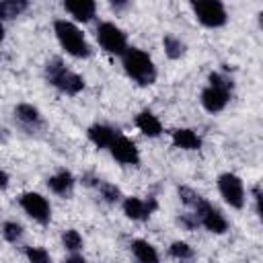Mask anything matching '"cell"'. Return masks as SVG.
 <instances>
[{
  "instance_id": "6da1fadb",
  "label": "cell",
  "mask_w": 263,
  "mask_h": 263,
  "mask_svg": "<svg viewBox=\"0 0 263 263\" xmlns=\"http://www.w3.org/2000/svg\"><path fill=\"white\" fill-rule=\"evenodd\" d=\"M121 66L125 74L140 86H150L156 82V66L152 58L138 47H127L121 55Z\"/></svg>"
},
{
  "instance_id": "7a4b0ae2",
  "label": "cell",
  "mask_w": 263,
  "mask_h": 263,
  "mask_svg": "<svg viewBox=\"0 0 263 263\" xmlns=\"http://www.w3.org/2000/svg\"><path fill=\"white\" fill-rule=\"evenodd\" d=\"M45 80L64 95H78L84 90V78L64 66L60 58H51L45 64Z\"/></svg>"
},
{
  "instance_id": "3957f363",
  "label": "cell",
  "mask_w": 263,
  "mask_h": 263,
  "mask_svg": "<svg viewBox=\"0 0 263 263\" xmlns=\"http://www.w3.org/2000/svg\"><path fill=\"white\" fill-rule=\"evenodd\" d=\"M53 33L60 41V45L66 49V53H70L72 58H88L92 53L84 33L70 21L66 18H58L53 23Z\"/></svg>"
},
{
  "instance_id": "277c9868",
  "label": "cell",
  "mask_w": 263,
  "mask_h": 263,
  "mask_svg": "<svg viewBox=\"0 0 263 263\" xmlns=\"http://www.w3.org/2000/svg\"><path fill=\"white\" fill-rule=\"evenodd\" d=\"M191 10H193L195 18L208 29L224 27L226 21H228L226 6L220 0H197V2H191Z\"/></svg>"
},
{
  "instance_id": "5b68a950",
  "label": "cell",
  "mask_w": 263,
  "mask_h": 263,
  "mask_svg": "<svg viewBox=\"0 0 263 263\" xmlns=\"http://www.w3.org/2000/svg\"><path fill=\"white\" fill-rule=\"evenodd\" d=\"M97 39H99V45L107 53H113V55H123L125 49L129 47L125 33L115 23H109V21L99 23V27H97Z\"/></svg>"
},
{
  "instance_id": "8992f818",
  "label": "cell",
  "mask_w": 263,
  "mask_h": 263,
  "mask_svg": "<svg viewBox=\"0 0 263 263\" xmlns=\"http://www.w3.org/2000/svg\"><path fill=\"white\" fill-rule=\"evenodd\" d=\"M18 203H21V208L25 210V214L31 220H35L37 224H49V220H51V205H49L47 197H43L37 191H25V193H21Z\"/></svg>"
},
{
  "instance_id": "52a82bcc",
  "label": "cell",
  "mask_w": 263,
  "mask_h": 263,
  "mask_svg": "<svg viewBox=\"0 0 263 263\" xmlns=\"http://www.w3.org/2000/svg\"><path fill=\"white\" fill-rule=\"evenodd\" d=\"M218 191L222 195V199L234 208V210H240L245 205V185H242V179L236 177L234 173H222L218 177Z\"/></svg>"
},
{
  "instance_id": "ba28073f",
  "label": "cell",
  "mask_w": 263,
  "mask_h": 263,
  "mask_svg": "<svg viewBox=\"0 0 263 263\" xmlns=\"http://www.w3.org/2000/svg\"><path fill=\"white\" fill-rule=\"evenodd\" d=\"M193 214H195L199 226H203V228H205L208 232H212V234H224V232L228 230V220H226L224 214H222L218 208H214L208 199H203V201L193 210Z\"/></svg>"
},
{
  "instance_id": "9c48e42d",
  "label": "cell",
  "mask_w": 263,
  "mask_h": 263,
  "mask_svg": "<svg viewBox=\"0 0 263 263\" xmlns=\"http://www.w3.org/2000/svg\"><path fill=\"white\" fill-rule=\"evenodd\" d=\"M107 150H109L111 156H113L117 162H121V164H129V166L140 164V152H138L136 144H134L129 138L121 136V134L111 142V146H109Z\"/></svg>"
},
{
  "instance_id": "30bf717a",
  "label": "cell",
  "mask_w": 263,
  "mask_h": 263,
  "mask_svg": "<svg viewBox=\"0 0 263 263\" xmlns=\"http://www.w3.org/2000/svg\"><path fill=\"white\" fill-rule=\"evenodd\" d=\"M121 208H123V214L134 220V222H144L150 218V214L156 210V201L154 199H140V197H125L121 201Z\"/></svg>"
},
{
  "instance_id": "8fae6325",
  "label": "cell",
  "mask_w": 263,
  "mask_h": 263,
  "mask_svg": "<svg viewBox=\"0 0 263 263\" xmlns=\"http://www.w3.org/2000/svg\"><path fill=\"white\" fill-rule=\"evenodd\" d=\"M230 95H232V92H228V90H224V88H216V86H210V84H208V86L201 90L199 101H201V107H203L208 113H220V111L228 105Z\"/></svg>"
},
{
  "instance_id": "7c38bea8",
  "label": "cell",
  "mask_w": 263,
  "mask_h": 263,
  "mask_svg": "<svg viewBox=\"0 0 263 263\" xmlns=\"http://www.w3.org/2000/svg\"><path fill=\"white\" fill-rule=\"evenodd\" d=\"M14 117L29 132H35V129L43 127V115H41V111L37 107L29 105V103H18L14 107Z\"/></svg>"
},
{
  "instance_id": "4fadbf2b",
  "label": "cell",
  "mask_w": 263,
  "mask_h": 263,
  "mask_svg": "<svg viewBox=\"0 0 263 263\" xmlns=\"http://www.w3.org/2000/svg\"><path fill=\"white\" fill-rule=\"evenodd\" d=\"M86 136H88V140L97 146V148H109L111 146V142L119 136V132L117 129H113L111 125H105V123H92L88 129H86Z\"/></svg>"
},
{
  "instance_id": "5bb4252c",
  "label": "cell",
  "mask_w": 263,
  "mask_h": 263,
  "mask_svg": "<svg viewBox=\"0 0 263 263\" xmlns=\"http://www.w3.org/2000/svg\"><path fill=\"white\" fill-rule=\"evenodd\" d=\"M134 121H136V127H138L144 136H148V138H158V136L162 134V123H160V119H158L150 109L140 111Z\"/></svg>"
},
{
  "instance_id": "9a60e30c",
  "label": "cell",
  "mask_w": 263,
  "mask_h": 263,
  "mask_svg": "<svg viewBox=\"0 0 263 263\" xmlns=\"http://www.w3.org/2000/svg\"><path fill=\"white\" fill-rule=\"evenodd\" d=\"M74 183H76L74 175H72L70 171H66V168L58 171L55 175H51V177L47 179V187H49V191H53L55 195H62V197H68V195L72 193Z\"/></svg>"
},
{
  "instance_id": "2e32d148",
  "label": "cell",
  "mask_w": 263,
  "mask_h": 263,
  "mask_svg": "<svg viewBox=\"0 0 263 263\" xmlns=\"http://www.w3.org/2000/svg\"><path fill=\"white\" fill-rule=\"evenodd\" d=\"M171 140H173V146L181 148V150H199L201 148V138L193 129H189V127L175 129Z\"/></svg>"
},
{
  "instance_id": "e0dca14e",
  "label": "cell",
  "mask_w": 263,
  "mask_h": 263,
  "mask_svg": "<svg viewBox=\"0 0 263 263\" xmlns=\"http://www.w3.org/2000/svg\"><path fill=\"white\" fill-rule=\"evenodd\" d=\"M64 8L76 21L88 23L95 16V12H97V2H90V0H74V2H64Z\"/></svg>"
},
{
  "instance_id": "ac0fdd59",
  "label": "cell",
  "mask_w": 263,
  "mask_h": 263,
  "mask_svg": "<svg viewBox=\"0 0 263 263\" xmlns=\"http://www.w3.org/2000/svg\"><path fill=\"white\" fill-rule=\"evenodd\" d=\"M129 247H132V255L136 257L138 263H158V261H160L156 249H154L148 240H144V238H136V240H132Z\"/></svg>"
},
{
  "instance_id": "d6986e66",
  "label": "cell",
  "mask_w": 263,
  "mask_h": 263,
  "mask_svg": "<svg viewBox=\"0 0 263 263\" xmlns=\"http://www.w3.org/2000/svg\"><path fill=\"white\" fill-rule=\"evenodd\" d=\"M29 8V2L27 0H2L0 2V21H10L18 14H23L25 10Z\"/></svg>"
},
{
  "instance_id": "ffe728a7",
  "label": "cell",
  "mask_w": 263,
  "mask_h": 263,
  "mask_svg": "<svg viewBox=\"0 0 263 263\" xmlns=\"http://www.w3.org/2000/svg\"><path fill=\"white\" fill-rule=\"evenodd\" d=\"M162 47H164V53H166L171 60H179V58H183L185 51H187L185 43H183L179 37H175L173 33H166V35L162 37Z\"/></svg>"
},
{
  "instance_id": "44dd1931",
  "label": "cell",
  "mask_w": 263,
  "mask_h": 263,
  "mask_svg": "<svg viewBox=\"0 0 263 263\" xmlns=\"http://www.w3.org/2000/svg\"><path fill=\"white\" fill-rule=\"evenodd\" d=\"M62 245H64L66 251H70V253H78V251L84 247V240H82V236H80L78 230L68 228V230H64V234H62Z\"/></svg>"
},
{
  "instance_id": "7402d4cb",
  "label": "cell",
  "mask_w": 263,
  "mask_h": 263,
  "mask_svg": "<svg viewBox=\"0 0 263 263\" xmlns=\"http://www.w3.org/2000/svg\"><path fill=\"white\" fill-rule=\"evenodd\" d=\"M97 189H99V193H101V197L107 201V203H117V201H121V189L117 187V185H113V183H107V181H99V185H97Z\"/></svg>"
},
{
  "instance_id": "603a6c76",
  "label": "cell",
  "mask_w": 263,
  "mask_h": 263,
  "mask_svg": "<svg viewBox=\"0 0 263 263\" xmlns=\"http://www.w3.org/2000/svg\"><path fill=\"white\" fill-rule=\"evenodd\" d=\"M179 199H181V203L187 205L191 212L203 201V197H201L197 191H193L191 187H179Z\"/></svg>"
},
{
  "instance_id": "cb8c5ba5",
  "label": "cell",
  "mask_w": 263,
  "mask_h": 263,
  "mask_svg": "<svg viewBox=\"0 0 263 263\" xmlns=\"http://www.w3.org/2000/svg\"><path fill=\"white\" fill-rule=\"evenodd\" d=\"M2 236H4L6 242H12L14 245V242H18L23 238V226L18 222L8 220V222L2 224Z\"/></svg>"
},
{
  "instance_id": "d4e9b609",
  "label": "cell",
  "mask_w": 263,
  "mask_h": 263,
  "mask_svg": "<svg viewBox=\"0 0 263 263\" xmlns=\"http://www.w3.org/2000/svg\"><path fill=\"white\" fill-rule=\"evenodd\" d=\"M168 255L175 257V259H179V261H187V259L193 257V249L185 240H175L168 247Z\"/></svg>"
},
{
  "instance_id": "484cf974",
  "label": "cell",
  "mask_w": 263,
  "mask_h": 263,
  "mask_svg": "<svg viewBox=\"0 0 263 263\" xmlns=\"http://www.w3.org/2000/svg\"><path fill=\"white\" fill-rule=\"evenodd\" d=\"M208 82H210V86L224 88V90H228V92H232V88H234L232 78L226 76V74H222V72H212V74L208 76Z\"/></svg>"
},
{
  "instance_id": "4316f807",
  "label": "cell",
  "mask_w": 263,
  "mask_h": 263,
  "mask_svg": "<svg viewBox=\"0 0 263 263\" xmlns=\"http://www.w3.org/2000/svg\"><path fill=\"white\" fill-rule=\"evenodd\" d=\"M25 255H27L29 263H51V257L43 247H27Z\"/></svg>"
},
{
  "instance_id": "83f0119b",
  "label": "cell",
  "mask_w": 263,
  "mask_h": 263,
  "mask_svg": "<svg viewBox=\"0 0 263 263\" xmlns=\"http://www.w3.org/2000/svg\"><path fill=\"white\" fill-rule=\"evenodd\" d=\"M179 224H181L185 230H195V228L199 226V222H197V218H195V214H193V212L179 216Z\"/></svg>"
},
{
  "instance_id": "f1b7e54d",
  "label": "cell",
  "mask_w": 263,
  "mask_h": 263,
  "mask_svg": "<svg viewBox=\"0 0 263 263\" xmlns=\"http://www.w3.org/2000/svg\"><path fill=\"white\" fill-rule=\"evenodd\" d=\"M64 263H86V259H84L80 253H70V255L64 259Z\"/></svg>"
},
{
  "instance_id": "f546056e",
  "label": "cell",
  "mask_w": 263,
  "mask_h": 263,
  "mask_svg": "<svg viewBox=\"0 0 263 263\" xmlns=\"http://www.w3.org/2000/svg\"><path fill=\"white\" fill-rule=\"evenodd\" d=\"M8 183H10V177H8V173L0 168V189H6V187H8Z\"/></svg>"
},
{
  "instance_id": "4dcf8cb0",
  "label": "cell",
  "mask_w": 263,
  "mask_h": 263,
  "mask_svg": "<svg viewBox=\"0 0 263 263\" xmlns=\"http://www.w3.org/2000/svg\"><path fill=\"white\" fill-rule=\"evenodd\" d=\"M4 140H6V134H4V129H2V127H0V144H2V142H4Z\"/></svg>"
},
{
  "instance_id": "1f68e13d",
  "label": "cell",
  "mask_w": 263,
  "mask_h": 263,
  "mask_svg": "<svg viewBox=\"0 0 263 263\" xmlns=\"http://www.w3.org/2000/svg\"><path fill=\"white\" fill-rule=\"evenodd\" d=\"M4 39V27H2V21H0V41Z\"/></svg>"
}]
</instances>
